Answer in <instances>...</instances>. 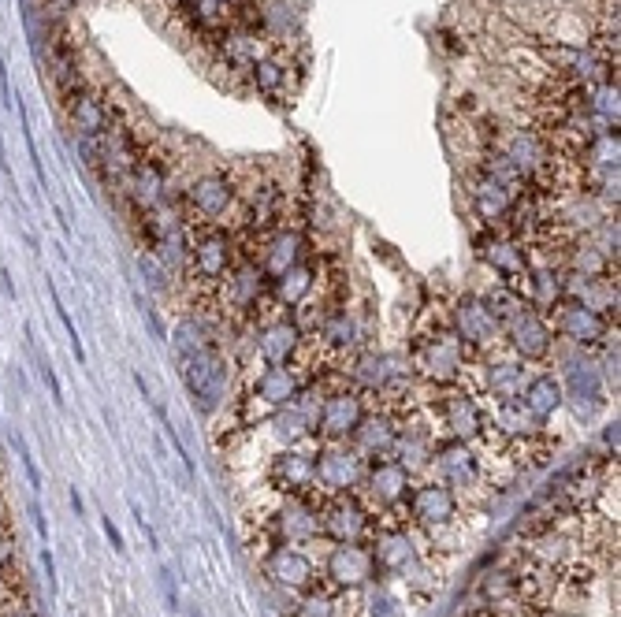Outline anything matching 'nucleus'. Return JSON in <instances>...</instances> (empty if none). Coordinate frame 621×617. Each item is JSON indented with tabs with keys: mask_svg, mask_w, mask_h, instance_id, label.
Instances as JSON below:
<instances>
[{
	"mask_svg": "<svg viewBox=\"0 0 621 617\" xmlns=\"http://www.w3.org/2000/svg\"><path fill=\"white\" fill-rule=\"evenodd\" d=\"M41 569H45V580H49V591H53V595H56V588H60V584H56V562H53V551H49V547L41 551Z\"/></svg>",
	"mask_w": 621,
	"mask_h": 617,
	"instance_id": "46",
	"label": "nucleus"
},
{
	"mask_svg": "<svg viewBox=\"0 0 621 617\" xmlns=\"http://www.w3.org/2000/svg\"><path fill=\"white\" fill-rule=\"evenodd\" d=\"M265 577L283 591H305V588H313V584H317V565H313L309 554L298 551V547L279 543L276 551L268 554Z\"/></svg>",
	"mask_w": 621,
	"mask_h": 617,
	"instance_id": "11",
	"label": "nucleus"
},
{
	"mask_svg": "<svg viewBox=\"0 0 621 617\" xmlns=\"http://www.w3.org/2000/svg\"><path fill=\"white\" fill-rule=\"evenodd\" d=\"M160 577H164V591H168V606H172V610H179V591H175V577L168 573V569H164Z\"/></svg>",
	"mask_w": 621,
	"mask_h": 617,
	"instance_id": "50",
	"label": "nucleus"
},
{
	"mask_svg": "<svg viewBox=\"0 0 621 617\" xmlns=\"http://www.w3.org/2000/svg\"><path fill=\"white\" fill-rule=\"evenodd\" d=\"M49 294H53V305H56V316H60V324H64L67 339H71V354H75V361H86V350H82V339H79V328H75V320H71V313L64 309V302H60V294H56V287L49 283Z\"/></svg>",
	"mask_w": 621,
	"mask_h": 617,
	"instance_id": "41",
	"label": "nucleus"
},
{
	"mask_svg": "<svg viewBox=\"0 0 621 617\" xmlns=\"http://www.w3.org/2000/svg\"><path fill=\"white\" fill-rule=\"evenodd\" d=\"M41 380L49 383V391H53V402H56V409H64V387H60V380H56V372H53V365L45 361L41 365Z\"/></svg>",
	"mask_w": 621,
	"mask_h": 617,
	"instance_id": "43",
	"label": "nucleus"
},
{
	"mask_svg": "<svg viewBox=\"0 0 621 617\" xmlns=\"http://www.w3.org/2000/svg\"><path fill=\"white\" fill-rule=\"evenodd\" d=\"M506 328V339L514 346V354L521 361H543V357L551 354V342H555V331L551 324L543 320L536 309H525V313H517Z\"/></svg>",
	"mask_w": 621,
	"mask_h": 617,
	"instance_id": "10",
	"label": "nucleus"
},
{
	"mask_svg": "<svg viewBox=\"0 0 621 617\" xmlns=\"http://www.w3.org/2000/svg\"><path fill=\"white\" fill-rule=\"evenodd\" d=\"M603 443L614 450V458H618V424H607V432H603Z\"/></svg>",
	"mask_w": 621,
	"mask_h": 617,
	"instance_id": "51",
	"label": "nucleus"
},
{
	"mask_svg": "<svg viewBox=\"0 0 621 617\" xmlns=\"http://www.w3.org/2000/svg\"><path fill=\"white\" fill-rule=\"evenodd\" d=\"M439 417H443L454 443H473V439L484 435V413H480V406L462 391L447 394V398L439 402Z\"/></svg>",
	"mask_w": 621,
	"mask_h": 617,
	"instance_id": "17",
	"label": "nucleus"
},
{
	"mask_svg": "<svg viewBox=\"0 0 621 617\" xmlns=\"http://www.w3.org/2000/svg\"><path fill=\"white\" fill-rule=\"evenodd\" d=\"M357 342V324L354 316L343 313V309H335L320 320V346H328V350H354Z\"/></svg>",
	"mask_w": 621,
	"mask_h": 617,
	"instance_id": "34",
	"label": "nucleus"
},
{
	"mask_svg": "<svg viewBox=\"0 0 621 617\" xmlns=\"http://www.w3.org/2000/svg\"><path fill=\"white\" fill-rule=\"evenodd\" d=\"M317 287V264H294L283 276L272 279V294H276L279 305H302Z\"/></svg>",
	"mask_w": 621,
	"mask_h": 617,
	"instance_id": "29",
	"label": "nucleus"
},
{
	"mask_svg": "<svg viewBox=\"0 0 621 617\" xmlns=\"http://www.w3.org/2000/svg\"><path fill=\"white\" fill-rule=\"evenodd\" d=\"M294 617H335V599L320 588H305V599L294 606Z\"/></svg>",
	"mask_w": 621,
	"mask_h": 617,
	"instance_id": "40",
	"label": "nucleus"
},
{
	"mask_svg": "<svg viewBox=\"0 0 621 617\" xmlns=\"http://www.w3.org/2000/svg\"><path fill=\"white\" fill-rule=\"evenodd\" d=\"M30 517H34V528H38V539H41V543H49V528H45V517H41L38 499L30 502Z\"/></svg>",
	"mask_w": 621,
	"mask_h": 617,
	"instance_id": "48",
	"label": "nucleus"
},
{
	"mask_svg": "<svg viewBox=\"0 0 621 617\" xmlns=\"http://www.w3.org/2000/svg\"><path fill=\"white\" fill-rule=\"evenodd\" d=\"M235 4H224V0H190V8L186 12L194 15V23L201 30H220L227 23V12H231Z\"/></svg>",
	"mask_w": 621,
	"mask_h": 617,
	"instance_id": "38",
	"label": "nucleus"
},
{
	"mask_svg": "<svg viewBox=\"0 0 621 617\" xmlns=\"http://www.w3.org/2000/svg\"><path fill=\"white\" fill-rule=\"evenodd\" d=\"M4 157H8V153H4V138H0V168H8V160Z\"/></svg>",
	"mask_w": 621,
	"mask_h": 617,
	"instance_id": "54",
	"label": "nucleus"
},
{
	"mask_svg": "<svg viewBox=\"0 0 621 617\" xmlns=\"http://www.w3.org/2000/svg\"><path fill=\"white\" fill-rule=\"evenodd\" d=\"M521 406L529 409L536 421H547V417H555L558 409L566 406V391H562V380L555 376H536L521 387Z\"/></svg>",
	"mask_w": 621,
	"mask_h": 617,
	"instance_id": "25",
	"label": "nucleus"
},
{
	"mask_svg": "<svg viewBox=\"0 0 621 617\" xmlns=\"http://www.w3.org/2000/svg\"><path fill=\"white\" fill-rule=\"evenodd\" d=\"M395 461L406 469V473H417V469H428L432 465V458H436V447H432V439L428 435H421V432H398V439H395Z\"/></svg>",
	"mask_w": 621,
	"mask_h": 617,
	"instance_id": "32",
	"label": "nucleus"
},
{
	"mask_svg": "<svg viewBox=\"0 0 621 617\" xmlns=\"http://www.w3.org/2000/svg\"><path fill=\"white\" fill-rule=\"evenodd\" d=\"M183 380H186V391L194 398V406L201 413H212V409L220 406V398H224V380H227V368L224 361L216 357V350H205L198 357H183Z\"/></svg>",
	"mask_w": 621,
	"mask_h": 617,
	"instance_id": "5",
	"label": "nucleus"
},
{
	"mask_svg": "<svg viewBox=\"0 0 621 617\" xmlns=\"http://www.w3.org/2000/svg\"><path fill=\"white\" fill-rule=\"evenodd\" d=\"M302 346V328L298 320H272L265 331H261V354H265L268 365H291V357L298 354Z\"/></svg>",
	"mask_w": 621,
	"mask_h": 617,
	"instance_id": "23",
	"label": "nucleus"
},
{
	"mask_svg": "<svg viewBox=\"0 0 621 617\" xmlns=\"http://www.w3.org/2000/svg\"><path fill=\"white\" fill-rule=\"evenodd\" d=\"M272 432H276L279 443L294 447L298 439H305V435H309V424L302 421V413L294 409V402H287V406L276 409V417H272Z\"/></svg>",
	"mask_w": 621,
	"mask_h": 617,
	"instance_id": "37",
	"label": "nucleus"
},
{
	"mask_svg": "<svg viewBox=\"0 0 621 617\" xmlns=\"http://www.w3.org/2000/svg\"><path fill=\"white\" fill-rule=\"evenodd\" d=\"M436 465H439V480L454 491V487H469L476 480V473H480V461H476V454L469 450V443H443V447H436Z\"/></svg>",
	"mask_w": 621,
	"mask_h": 617,
	"instance_id": "21",
	"label": "nucleus"
},
{
	"mask_svg": "<svg viewBox=\"0 0 621 617\" xmlns=\"http://www.w3.org/2000/svg\"><path fill=\"white\" fill-rule=\"evenodd\" d=\"M365 487H369V495L376 506H384V510H395L402 502L410 499V473L398 465L395 458H376L365 469Z\"/></svg>",
	"mask_w": 621,
	"mask_h": 617,
	"instance_id": "12",
	"label": "nucleus"
},
{
	"mask_svg": "<svg viewBox=\"0 0 621 617\" xmlns=\"http://www.w3.org/2000/svg\"><path fill=\"white\" fill-rule=\"evenodd\" d=\"M205 350H212L209 339H205V331H201L194 320H183V324L175 328V354H179V361H183V357H198V354H205Z\"/></svg>",
	"mask_w": 621,
	"mask_h": 617,
	"instance_id": "39",
	"label": "nucleus"
},
{
	"mask_svg": "<svg viewBox=\"0 0 621 617\" xmlns=\"http://www.w3.org/2000/svg\"><path fill=\"white\" fill-rule=\"evenodd\" d=\"M320 532L331 543H365L372 532V517L354 495H328V502L320 506Z\"/></svg>",
	"mask_w": 621,
	"mask_h": 617,
	"instance_id": "2",
	"label": "nucleus"
},
{
	"mask_svg": "<svg viewBox=\"0 0 621 617\" xmlns=\"http://www.w3.org/2000/svg\"><path fill=\"white\" fill-rule=\"evenodd\" d=\"M372 617H398V603L391 595H376L372 599Z\"/></svg>",
	"mask_w": 621,
	"mask_h": 617,
	"instance_id": "44",
	"label": "nucleus"
},
{
	"mask_svg": "<svg viewBox=\"0 0 621 617\" xmlns=\"http://www.w3.org/2000/svg\"><path fill=\"white\" fill-rule=\"evenodd\" d=\"M0 97L12 105V90H8V67H4V60H0Z\"/></svg>",
	"mask_w": 621,
	"mask_h": 617,
	"instance_id": "52",
	"label": "nucleus"
},
{
	"mask_svg": "<svg viewBox=\"0 0 621 617\" xmlns=\"http://www.w3.org/2000/svg\"><path fill=\"white\" fill-rule=\"evenodd\" d=\"M514 201L517 197L506 190V186H499V183H491V179H476V186H473V212L484 220V224H503L506 216H510V209H514Z\"/></svg>",
	"mask_w": 621,
	"mask_h": 617,
	"instance_id": "27",
	"label": "nucleus"
},
{
	"mask_svg": "<svg viewBox=\"0 0 621 617\" xmlns=\"http://www.w3.org/2000/svg\"><path fill=\"white\" fill-rule=\"evenodd\" d=\"M235 205V183L212 171V175H201L198 183L190 186V209L198 212L205 224H220L227 212Z\"/></svg>",
	"mask_w": 621,
	"mask_h": 617,
	"instance_id": "15",
	"label": "nucleus"
},
{
	"mask_svg": "<svg viewBox=\"0 0 621 617\" xmlns=\"http://www.w3.org/2000/svg\"><path fill=\"white\" fill-rule=\"evenodd\" d=\"M495 428L510 435V439H529V435H536L540 421L521 406V398H510V402H499V409H495Z\"/></svg>",
	"mask_w": 621,
	"mask_h": 617,
	"instance_id": "33",
	"label": "nucleus"
},
{
	"mask_svg": "<svg viewBox=\"0 0 621 617\" xmlns=\"http://www.w3.org/2000/svg\"><path fill=\"white\" fill-rule=\"evenodd\" d=\"M250 79L257 86V93H265V97H276L283 86H287V64L279 60V56L265 53L257 64L250 67Z\"/></svg>",
	"mask_w": 621,
	"mask_h": 617,
	"instance_id": "36",
	"label": "nucleus"
},
{
	"mask_svg": "<svg viewBox=\"0 0 621 617\" xmlns=\"http://www.w3.org/2000/svg\"><path fill=\"white\" fill-rule=\"evenodd\" d=\"M410 513L413 521L424 528H439L447 525L450 517L458 513V499H454V491H450L443 480H428V484L413 487L410 491Z\"/></svg>",
	"mask_w": 621,
	"mask_h": 617,
	"instance_id": "14",
	"label": "nucleus"
},
{
	"mask_svg": "<svg viewBox=\"0 0 621 617\" xmlns=\"http://www.w3.org/2000/svg\"><path fill=\"white\" fill-rule=\"evenodd\" d=\"M131 186H134V201H138L142 209H157L164 190H168V171H164V164L153 157L138 160L131 171Z\"/></svg>",
	"mask_w": 621,
	"mask_h": 617,
	"instance_id": "28",
	"label": "nucleus"
},
{
	"mask_svg": "<svg viewBox=\"0 0 621 617\" xmlns=\"http://www.w3.org/2000/svg\"><path fill=\"white\" fill-rule=\"evenodd\" d=\"M71 506H75V513L82 517V495H79V487H71Z\"/></svg>",
	"mask_w": 621,
	"mask_h": 617,
	"instance_id": "53",
	"label": "nucleus"
},
{
	"mask_svg": "<svg viewBox=\"0 0 621 617\" xmlns=\"http://www.w3.org/2000/svg\"><path fill=\"white\" fill-rule=\"evenodd\" d=\"M488 387L499 402L521 398V387H525V368L514 365V361H499V365H491L488 368Z\"/></svg>",
	"mask_w": 621,
	"mask_h": 617,
	"instance_id": "35",
	"label": "nucleus"
},
{
	"mask_svg": "<svg viewBox=\"0 0 621 617\" xmlns=\"http://www.w3.org/2000/svg\"><path fill=\"white\" fill-rule=\"evenodd\" d=\"M454 335H458L465 346L484 350V346H491V342H499L503 324L495 320V313L488 309L484 298L465 294V298H458V305H454Z\"/></svg>",
	"mask_w": 621,
	"mask_h": 617,
	"instance_id": "8",
	"label": "nucleus"
},
{
	"mask_svg": "<svg viewBox=\"0 0 621 617\" xmlns=\"http://www.w3.org/2000/svg\"><path fill=\"white\" fill-rule=\"evenodd\" d=\"M19 450H23V465H27L30 487H34V491H38V487H41V473H38V465H34V458H30V454H27V447H23V443H19Z\"/></svg>",
	"mask_w": 621,
	"mask_h": 617,
	"instance_id": "49",
	"label": "nucleus"
},
{
	"mask_svg": "<svg viewBox=\"0 0 621 617\" xmlns=\"http://www.w3.org/2000/svg\"><path fill=\"white\" fill-rule=\"evenodd\" d=\"M555 328H558V335L569 339L573 346H588V350H595V346L607 342L610 320L603 313L588 309L584 302H577V298H562V302L555 305Z\"/></svg>",
	"mask_w": 621,
	"mask_h": 617,
	"instance_id": "4",
	"label": "nucleus"
},
{
	"mask_svg": "<svg viewBox=\"0 0 621 617\" xmlns=\"http://www.w3.org/2000/svg\"><path fill=\"white\" fill-rule=\"evenodd\" d=\"M354 376H357V383L369 387V391H391L395 383L406 380V361L391 354H365L357 361Z\"/></svg>",
	"mask_w": 621,
	"mask_h": 617,
	"instance_id": "22",
	"label": "nucleus"
},
{
	"mask_svg": "<svg viewBox=\"0 0 621 617\" xmlns=\"http://www.w3.org/2000/svg\"><path fill=\"white\" fill-rule=\"evenodd\" d=\"M380 577L376 569V558H372V547L365 543H335V551L328 554V580L335 588H365L372 580Z\"/></svg>",
	"mask_w": 621,
	"mask_h": 617,
	"instance_id": "6",
	"label": "nucleus"
},
{
	"mask_svg": "<svg viewBox=\"0 0 621 617\" xmlns=\"http://www.w3.org/2000/svg\"><path fill=\"white\" fill-rule=\"evenodd\" d=\"M372 558H376L380 577H402L406 569H413V562H417V551H413V539L406 536L402 528H391V532H384V536L376 539Z\"/></svg>",
	"mask_w": 621,
	"mask_h": 617,
	"instance_id": "20",
	"label": "nucleus"
},
{
	"mask_svg": "<svg viewBox=\"0 0 621 617\" xmlns=\"http://www.w3.org/2000/svg\"><path fill=\"white\" fill-rule=\"evenodd\" d=\"M298 391H302V383H298L291 365H268L265 372H261L257 387H253V398H261L268 409H279V406H287Z\"/></svg>",
	"mask_w": 621,
	"mask_h": 617,
	"instance_id": "26",
	"label": "nucleus"
},
{
	"mask_svg": "<svg viewBox=\"0 0 621 617\" xmlns=\"http://www.w3.org/2000/svg\"><path fill=\"white\" fill-rule=\"evenodd\" d=\"M268 480L276 491H283L287 499H298V495H313L317 491V461L313 454H302V450H283L272 465H268Z\"/></svg>",
	"mask_w": 621,
	"mask_h": 617,
	"instance_id": "9",
	"label": "nucleus"
},
{
	"mask_svg": "<svg viewBox=\"0 0 621 617\" xmlns=\"http://www.w3.org/2000/svg\"><path fill=\"white\" fill-rule=\"evenodd\" d=\"M566 268L569 276L581 279H610V268H614V257L603 253L595 242H577L566 250Z\"/></svg>",
	"mask_w": 621,
	"mask_h": 617,
	"instance_id": "31",
	"label": "nucleus"
},
{
	"mask_svg": "<svg viewBox=\"0 0 621 617\" xmlns=\"http://www.w3.org/2000/svg\"><path fill=\"white\" fill-rule=\"evenodd\" d=\"M313 495H298V499L283 502V510L276 517V532L287 547H298V543L320 536V502H313Z\"/></svg>",
	"mask_w": 621,
	"mask_h": 617,
	"instance_id": "13",
	"label": "nucleus"
},
{
	"mask_svg": "<svg viewBox=\"0 0 621 617\" xmlns=\"http://www.w3.org/2000/svg\"><path fill=\"white\" fill-rule=\"evenodd\" d=\"M172 4H179V8H183V12H186V8H190V0H172Z\"/></svg>",
	"mask_w": 621,
	"mask_h": 617,
	"instance_id": "55",
	"label": "nucleus"
},
{
	"mask_svg": "<svg viewBox=\"0 0 621 617\" xmlns=\"http://www.w3.org/2000/svg\"><path fill=\"white\" fill-rule=\"evenodd\" d=\"M265 272H261V264H238L235 272H231V279H227V302L235 305V309H253L257 305V298L265 294Z\"/></svg>",
	"mask_w": 621,
	"mask_h": 617,
	"instance_id": "30",
	"label": "nucleus"
},
{
	"mask_svg": "<svg viewBox=\"0 0 621 617\" xmlns=\"http://www.w3.org/2000/svg\"><path fill=\"white\" fill-rule=\"evenodd\" d=\"M566 398H573V406L581 417H595V409L607 406V383H603V372L595 365H573L569 368V380L562 383Z\"/></svg>",
	"mask_w": 621,
	"mask_h": 617,
	"instance_id": "18",
	"label": "nucleus"
},
{
	"mask_svg": "<svg viewBox=\"0 0 621 617\" xmlns=\"http://www.w3.org/2000/svg\"><path fill=\"white\" fill-rule=\"evenodd\" d=\"M101 528H105V539H108V543H112V551H116V554L127 551V547H123V536H119V528H116V521H112L108 513H105V517H101Z\"/></svg>",
	"mask_w": 621,
	"mask_h": 617,
	"instance_id": "45",
	"label": "nucleus"
},
{
	"mask_svg": "<svg viewBox=\"0 0 621 617\" xmlns=\"http://www.w3.org/2000/svg\"><path fill=\"white\" fill-rule=\"evenodd\" d=\"M190 264L205 283H220V279L231 272V238L224 231H201L194 242H190Z\"/></svg>",
	"mask_w": 621,
	"mask_h": 617,
	"instance_id": "16",
	"label": "nucleus"
},
{
	"mask_svg": "<svg viewBox=\"0 0 621 617\" xmlns=\"http://www.w3.org/2000/svg\"><path fill=\"white\" fill-rule=\"evenodd\" d=\"M224 4H235V0H224Z\"/></svg>",
	"mask_w": 621,
	"mask_h": 617,
	"instance_id": "56",
	"label": "nucleus"
},
{
	"mask_svg": "<svg viewBox=\"0 0 621 617\" xmlns=\"http://www.w3.org/2000/svg\"><path fill=\"white\" fill-rule=\"evenodd\" d=\"M365 417V402H361V394L357 391H335V394H324V406H320V421H317V432L324 443H346L354 428L361 424Z\"/></svg>",
	"mask_w": 621,
	"mask_h": 617,
	"instance_id": "7",
	"label": "nucleus"
},
{
	"mask_svg": "<svg viewBox=\"0 0 621 617\" xmlns=\"http://www.w3.org/2000/svg\"><path fill=\"white\" fill-rule=\"evenodd\" d=\"M313 461H317L320 495H350L365 480V458L350 443H328Z\"/></svg>",
	"mask_w": 621,
	"mask_h": 617,
	"instance_id": "1",
	"label": "nucleus"
},
{
	"mask_svg": "<svg viewBox=\"0 0 621 617\" xmlns=\"http://www.w3.org/2000/svg\"><path fill=\"white\" fill-rule=\"evenodd\" d=\"M265 261H261V272H265L268 279L283 276L287 268H294V264H302V253H305V238L298 235V231H276V235L268 238L265 246Z\"/></svg>",
	"mask_w": 621,
	"mask_h": 617,
	"instance_id": "24",
	"label": "nucleus"
},
{
	"mask_svg": "<svg viewBox=\"0 0 621 617\" xmlns=\"http://www.w3.org/2000/svg\"><path fill=\"white\" fill-rule=\"evenodd\" d=\"M0 294H4V302H15L19 294H15V283H12V272L0 264Z\"/></svg>",
	"mask_w": 621,
	"mask_h": 617,
	"instance_id": "47",
	"label": "nucleus"
},
{
	"mask_svg": "<svg viewBox=\"0 0 621 617\" xmlns=\"http://www.w3.org/2000/svg\"><path fill=\"white\" fill-rule=\"evenodd\" d=\"M395 439H398V424L387 417V413H380V417H372V413H365L361 417V424L354 428V435H350V447L361 454V458H387L391 450H395Z\"/></svg>",
	"mask_w": 621,
	"mask_h": 617,
	"instance_id": "19",
	"label": "nucleus"
},
{
	"mask_svg": "<svg viewBox=\"0 0 621 617\" xmlns=\"http://www.w3.org/2000/svg\"><path fill=\"white\" fill-rule=\"evenodd\" d=\"M465 350H469V346H465L454 331H447V335H436V339H428L417 346L413 368L432 383H454L465 368Z\"/></svg>",
	"mask_w": 621,
	"mask_h": 617,
	"instance_id": "3",
	"label": "nucleus"
},
{
	"mask_svg": "<svg viewBox=\"0 0 621 617\" xmlns=\"http://www.w3.org/2000/svg\"><path fill=\"white\" fill-rule=\"evenodd\" d=\"M0 617H38V610L30 606V599L4 595V599H0Z\"/></svg>",
	"mask_w": 621,
	"mask_h": 617,
	"instance_id": "42",
	"label": "nucleus"
}]
</instances>
